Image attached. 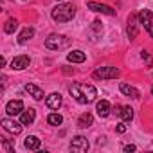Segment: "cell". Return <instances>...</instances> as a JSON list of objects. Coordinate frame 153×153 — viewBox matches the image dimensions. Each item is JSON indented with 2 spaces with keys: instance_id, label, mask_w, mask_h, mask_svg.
<instances>
[{
  "instance_id": "31",
  "label": "cell",
  "mask_w": 153,
  "mask_h": 153,
  "mask_svg": "<svg viewBox=\"0 0 153 153\" xmlns=\"http://www.w3.org/2000/svg\"><path fill=\"white\" fill-rule=\"evenodd\" d=\"M151 94H153V88H151Z\"/></svg>"
},
{
  "instance_id": "12",
  "label": "cell",
  "mask_w": 153,
  "mask_h": 153,
  "mask_svg": "<svg viewBox=\"0 0 153 153\" xmlns=\"http://www.w3.org/2000/svg\"><path fill=\"white\" fill-rule=\"evenodd\" d=\"M24 110H25V108H24V103H22L20 99H13V101H9V103L6 105V112H7V115H11V117L20 115Z\"/></svg>"
},
{
  "instance_id": "13",
  "label": "cell",
  "mask_w": 153,
  "mask_h": 153,
  "mask_svg": "<svg viewBox=\"0 0 153 153\" xmlns=\"http://www.w3.org/2000/svg\"><path fill=\"white\" fill-rule=\"evenodd\" d=\"M24 90L29 94V96H33V99H36V101H42L43 99V90L40 88V87H36V85H33V83H25V87H24Z\"/></svg>"
},
{
  "instance_id": "11",
  "label": "cell",
  "mask_w": 153,
  "mask_h": 153,
  "mask_svg": "<svg viewBox=\"0 0 153 153\" xmlns=\"http://www.w3.org/2000/svg\"><path fill=\"white\" fill-rule=\"evenodd\" d=\"M45 105L51 108V110H59V106L63 105V97L59 92H52L45 97Z\"/></svg>"
},
{
  "instance_id": "28",
  "label": "cell",
  "mask_w": 153,
  "mask_h": 153,
  "mask_svg": "<svg viewBox=\"0 0 153 153\" xmlns=\"http://www.w3.org/2000/svg\"><path fill=\"white\" fill-rule=\"evenodd\" d=\"M126 128H128V126H126V124H124V121H123L121 124H117V126H115V131H117V133H124V131H126Z\"/></svg>"
},
{
  "instance_id": "26",
  "label": "cell",
  "mask_w": 153,
  "mask_h": 153,
  "mask_svg": "<svg viewBox=\"0 0 153 153\" xmlns=\"http://www.w3.org/2000/svg\"><path fill=\"white\" fill-rule=\"evenodd\" d=\"M140 56H142V59H144L148 65H153V59H151V56L148 54V51H142V52H140Z\"/></svg>"
},
{
  "instance_id": "25",
  "label": "cell",
  "mask_w": 153,
  "mask_h": 153,
  "mask_svg": "<svg viewBox=\"0 0 153 153\" xmlns=\"http://www.w3.org/2000/svg\"><path fill=\"white\" fill-rule=\"evenodd\" d=\"M2 149H4V153H13L15 151V146L7 139H2Z\"/></svg>"
},
{
  "instance_id": "4",
  "label": "cell",
  "mask_w": 153,
  "mask_h": 153,
  "mask_svg": "<svg viewBox=\"0 0 153 153\" xmlns=\"http://www.w3.org/2000/svg\"><path fill=\"white\" fill-rule=\"evenodd\" d=\"M68 148H70V151H74V153H87L88 148H90V142H88L87 137H83V135H76V137L70 140Z\"/></svg>"
},
{
  "instance_id": "27",
  "label": "cell",
  "mask_w": 153,
  "mask_h": 153,
  "mask_svg": "<svg viewBox=\"0 0 153 153\" xmlns=\"http://www.w3.org/2000/svg\"><path fill=\"white\" fill-rule=\"evenodd\" d=\"M92 29H94V31H96V33L99 34V33L103 31V25H101V22H99V20H96V22H92Z\"/></svg>"
},
{
  "instance_id": "20",
  "label": "cell",
  "mask_w": 153,
  "mask_h": 153,
  "mask_svg": "<svg viewBox=\"0 0 153 153\" xmlns=\"http://www.w3.org/2000/svg\"><path fill=\"white\" fill-rule=\"evenodd\" d=\"M92 124H94V115L90 112H85L78 117V126L79 128H90Z\"/></svg>"
},
{
  "instance_id": "32",
  "label": "cell",
  "mask_w": 153,
  "mask_h": 153,
  "mask_svg": "<svg viewBox=\"0 0 153 153\" xmlns=\"http://www.w3.org/2000/svg\"><path fill=\"white\" fill-rule=\"evenodd\" d=\"M24 2H25V0H24Z\"/></svg>"
},
{
  "instance_id": "3",
  "label": "cell",
  "mask_w": 153,
  "mask_h": 153,
  "mask_svg": "<svg viewBox=\"0 0 153 153\" xmlns=\"http://www.w3.org/2000/svg\"><path fill=\"white\" fill-rule=\"evenodd\" d=\"M67 43H68V38L63 36V34H56V33H52V34H49V36L45 38V47L51 49V51L63 49Z\"/></svg>"
},
{
  "instance_id": "18",
  "label": "cell",
  "mask_w": 153,
  "mask_h": 153,
  "mask_svg": "<svg viewBox=\"0 0 153 153\" xmlns=\"http://www.w3.org/2000/svg\"><path fill=\"white\" fill-rule=\"evenodd\" d=\"M81 92H83V96L87 97V101H88V103L96 101V97H97V90H96V87H94V85L81 83Z\"/></svg>"
},
{
  "instance_id": "22",
  "label": "cell",
  "mask_w": 153,
  "mask_h": 153,
  "mask_svg": "<svg viewBox=\"0 0 153 153\" xmlns=\"http://www.w3.org/2000/svg\"><path fill=\"white\" fill-rule=\"evenodd\" d=\"M33 36H34V29H33V27H25V29L18 34V43H20V45H25Z\"/></svg>"
},
{
  "instance_id": "21",
  "label": "cell",
  "mask_w": 153,
  "mask_h": 153,
  "mask_svg": "<svg viewBox=\"0 0 153 153\" xmlns=\"http://www.w3.org/2000/svg\"><path fill=\"white\" fill-rule=\"evenodd\" d=\"M67 59H68L70 63H83V61L87 59V54H85L83 51H70V52L67 54Z\"/></svg>"
},
{
  "instance_id": "24",
  "label": "cell",
  "mask_w": 153,
  "mask_h": 153,
  "mask_svg": "<svg viewBox=\"0 0 153 153\" xmlns=\"http://www.w3.org/2000/svg\"><path fill=\"white\" fill-rule=\"evenodd\" d=\"M16 29H18V22H16L15 18H9V20L6 22V25H4V31H6L7 34H13Z\"/></svg>"
},
{
  "instance_id": "14",
  "label": "cell",
  "mask_w": 153,
  "mask_h": 153,
  "mask_svg": "<svg viewBox=\"0 0 153 153\" xmlns=\"http://www.w3.org/2000/svg\"><path fill=\"white\" fill-rule=\"evenodd\" d=\"M96 112H97V115H99L101 119H106V117L110 115V112H112V106H110V103H108L106 99H101V101L96 105Z\"/></svg>"
},
{
  "instance_id": "15",
  "label": "cell",
  "mask_w": 153,
  "mask_h": 153,
  "mask_svg": "<svg viewBox=\"0 0 153 153\" xmlns=\"http://www.w3.org/2000/svg\"><path fill=\"white\" fill-rule=\"evenodd\" d=\"M115 114L124 121V123H130L133 119V108L131 106H115Z\"/></svg>"
},
{
  "instance_id": "8",
  "label": "cell",
  "mask_w": 153,
  "mask_h": 153,
  "mask_svg": "<svg viewBox=\"0 0 153 153\" xmlns=\"http://www.w3.org/2000/svg\"><path fill=\"white\" fill-rule=\"evenodd\" d=\"M31 65V58L27 54H20V56H15L13 61H11V70H25L27 67Z\"/></svg>"
},
{
  "instance_id": "30",
  "label": "cell",
  "mask_w": 153,
  "mask_h": 153,
  "mask_svg": "<svg viewBox=\"0 0 153 153\" xmlns=\"http://www.w3.org/2000/svg\"><path fill=\"white\" fill-rule=\"evenodd\" d=\"M0 67H6V58H4V56L0 58Z\"/></svg>"
},
{
  "instance_id": "17",
  "label": "cell",
  "mask_w": 153,
  "mask_h": 153,
  "mask_svg": "<svg viewBox=\"0 0 153 153\" xmlns=\"http://www.w3.org/2000/svg\"><path fill=\"white\" fill-rule=\"evenodd\" d=\"M119 90L124 94V96H128V97H131V99H139L140 97V92L135 88V87H131V85H128V83H121L119 85Z\"/></svg>"
},
{
  "instance_id": "6",
  "label": "cell",
  "mask_w": 153,
  "mask_h": 153,
  "mask_svg": "<svg viewBox=\"0 0 153 153\" xmlns=\"http://www.w3.org/2000/svg\"><path fill=\"white\" fill-rule=\"evenodd\" d=\"M139 15H130L128 16V24H126V34H128V38L130 40H135L137 38V34H139Z\"/></svg>"
},
{
  "instance_id": "10",
  "label": "cell",
  "mask_w": 153,
  "mask_h": 153,
  "mask_svg": "<svg viewBox=\"0 0 153 153\" xmlns=\"http://www.w3.org/2000/svg\"><path fill=\"white\" fill-rule=\"evenodd\" d=\"M68 92H70V96L78 101L79 105H88V101H87V97L83 96V92H81V83H72L70 87H68Z\"/></svg>"
},
{
  "instance_id": "16",
  "label": "cell",
  "mask_w": 153,
  "mask_h": 153,
  "mask_svg": "<svg viewBox=\"0 0 153 153\" xmlns=\"http://www.w3.org/2000/svg\"><path fill=\"white\" fill-rule=\"evenodd\" d=\"M34 119H36V110H34V108H27V110H24V112L20 114V123H22L24 126L33 124Z\"/></svg>"
},
{
  "instance_id": "23",
  "label": "cell",
  "mask_w": 153,
  "mask_h": 153,
  "mask_svg": "<svg viewBox=\"0 0 153 153\" xmlns=\"http://www.w3.org/2000/svg\"><path fill=\"white\" fill-rule=\"evenodd\" d=\"M47 123H49L51 126H59V124L63 123V117H61V114H58V112H52V114H49V117H47Z\"/></svg>"
},
{
  "instance_id": "5",
  "label": "cell",
  "mask_w": 153,
  "mask_h": 153,
  "mask_svg": "<svg viewBox=\"0 0 153 153\" xmlns=\"http://www.w3.org/2000/svg\"><path fill=\"white\" fill-rule=\"evenodd\" d=\"M139 22H140V25L144 27V31L153 38V13H151L149 9H142V11L139 13Z\"/></svg>"
},
{
  "instance_id": "29",
  "label": "cell",
  "mask_w": 153,
  "mask_h": 153,
  "mask_svg": "<svg viewBox=\"0 0 153 153\" xmlns=\"http://www.w3.org/2000/svg\"><path fill=\"white\" fill-rule=\"evenodd\" d=\"M123 149H124L126 153H130V151H135V149H137V146H135V144H126Z\"/></svg>"
},
{
  "instance_id": "19",
  "label": "cell",
  "mask_w": 153,
  "mask_h": 153,
  "mask_svg": "<svg viewBox=\"0 0 153 153\" xmlns=\"http://www.w3.org/2000/svg\"><path fill=\"white\" fill-rule=\"evenodd\" d=\"M24 146H25L29 151H36V149H40V148H42V140H40L36 135H29V137H25Z\"/></svg>"
},
{
  "instance_id": "9",
  "label": "cell",
  "mask_w": 153,
  "mask_h": 153,
  "mask_svg": "<svg viewBox=\"0 0 153 153\" xmlns=\"http://www.w3.org/2000/svg\"><path fill=\"white\" fill-rule=\"evenodd\" d=\"M88 9L94 13H101V15H108V16H115V9L106 6V4H99V2H88Z\"/></svg>"
},
{
  "instance_id": "1",
  "label": "cell",
  "mask_w": 153,
  "mask_h": 153,
  "mask_svg": "<svg viewBox=\"0 0 153 153\" xmlns=\"http://www.w3.org/2000/svg\"><path fill=\"white\" fill-rule=\"evenodd\" d=\"M51 16H52V20L58 22V24L70 22V20L76 16V6H74V4H68V2H61V4H58L56 7H52Z\"/></svg>"
},
{
  "instance_id": "7",
  "label": "cell",
  "mask_w": 153,
  "mask_h": 153,
  "mask_svg": "<svg viewBox=\"0 0 153 153\" xmlns=\"http://www.w3.org/2000/svg\"><path fill=\"white\" fill-rule=\"evenodd\" d=\"M0 124H2V128L6 130V131H9V133H13V135H18L20 131H22V123H16L15 119H11V115L9 117H4L2 121H0Z\"/></svg>"
},
{
  "instance_id": "2",
  "label": "cell",
  "mask_w": 153,
  "mask_h": 153,
  "mask_svg": "<svg viewBox=\"0 0 153 153\" xmlns=\"http://www.w3.org/2000/svg\"><path fill=\"white\" fill-rule=\"evenodd\" d=\"M121 76V70L117 67H97L92 72L94 79H115Z\"/></svg>"
}]
</instances>
